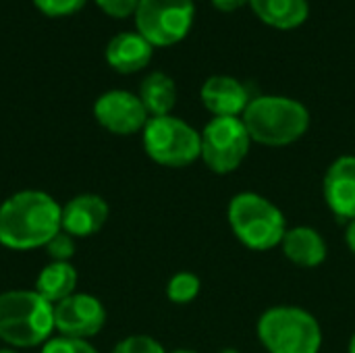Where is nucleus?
I'll list each match as a JSON object with an SVG mask.
<instances>
[{
    "label": "nucleus",
    "mask_w": 355,
    "mask_h": 353,
    "mask_svg": "<svg viewBox=\"0 0 355 353\" xmlns=\"http://www.w3.org/2000/svg\"><path fill=\"white\" fill-rule=\"evenodd\" d=\"M87 0H33L37 10L46 17H69L79 12Z\"/></svg>",
    "instance_id": "nucleus-23"
},
{
    "label": "nucleus",
    "mask_w": 355,
    "mask_h": 353,
    "mask_svg": "<svg viewBox=\"0 0 355 353\" xmlns=\"http://www.w3.org/2000/svg\"><path fill=\"white\" fill-rule=\"evenodd\" d=\"M345 243H347V250L355 256V218L347 223V229H345Z\"/></svg>",
    "instance_id": "nucleus-26"
},
{
    "label": "nucleus",
    "mask_w": 355,
    "mask_h": 353,
    "mask_svg": "<svg viewBox=\"0 0 355 353\" xmlns=\"http://www.w3.org/2000/svg\"><path fill=\"white\" fill-rule=\"evenodd\" d=\"M202 289V281L198 279V275L181 270L177 275H173L166 283V298L168 302L177 304V306H185L191 304Z\"/></svg>",
    "instance_id": "nucleus-19"
},
{
    "label": "nucleus",
    "mask_w": 355,
    "mask_h": 353,
    "mask_svg": "<svg viewBox=\"0 0 355 353\" xmlns=\"http://www.w3.org/2000/svg\"><path fill=\"white\" fill-rule=\"evenodd\" d=\"M94 117L100 127L114 135L139 133L150 121L139 96L127 89H110L102 94L94 104Z\"/></svg>",
    "instance_id": "nucleus-10"
},
{
    "label": "nucleus",
    "mask_w": 355,
    "mask_h": 353,
    "mask_svg": "<svg viewBox=\"0 0 355 353\" xmlns=\"http://www.w3.org/2000/svg\"><path fill=\"white\" fill-rule=\"evenodd\" d=\"M141 141L146 154L168 169H185L202 156L200 131L173 114L150 117L141 131Z\"/></svg>",
    "instance_id": "nucleus-6"
},
{
    "label": "nucleus",
    "mask_w": 355,
    "mask_h": 353,
    "mask_svg": "<svg viewBox=\"0 0 355 353\" xmlns=\"http://www.w3.org/2000/svg\"><path fill=\"white\" fill-rule=\"evenodd\" d=\"M54 331V306L31 289L0 293V341L12 350L44 345Z\"/></svg>",
    "instance_id": "nucleus-3"
},
{
    "label": "nucleus",
    "mask_w": 355,
    "mask_h": 353,
    "mask_svg": "<svg viewBox=\"0 0 355 353\" xmlns=\"http://www.w3.org/2000/svg\"><path fill=\"white\" fill-rule=\"evenodd\" d=\"M171 353H198V352H193V350H175V352H171Z\"/></svg>",
    "instance_id": "nucleus-30"
},
{
    "label": "nucleus",
    "mask_w": 355,
    "mask_h": 353,
    "mask_svg": "<svg viewBox=\"0 0 355 353\" xmlns=\"http://www.w3.org/2000/svg\"><path fill=\"white\" fill-rule=\"evenodd\" d=\"M227 221L237 241L254 252H268L281 246L289 229L283 210L254 191H241L231 198Z\"/></svg>",
    "instance_id": "nucleus-4"
},
{
    "label": "nucleus",
    "mask_w": 355,
    "mask_h": 353,
    "mask_svg": "<svg viewBox=\"0 0 355 353\" xmlns=\"http://www.w3.org/2000/svg\"><path fill=\"white\" fill-rule=\"evenodd\" d=\"M154 46L137 31L116 33L106 46V62L119 73H137L152 60Z\"/></svg>",
    "instance_id": "nucleus-14"
},
{
    "label": "nucleus",
    "mask_w": 355,
    "mask_h": 353,
    "mask_svg": "<svg viewBox=\"0 0 355 353\" xmlns=\"http://www.w3.org/2000/svg\"><path fill=\"white\" fill-rule=\"evenodd\" d=\"M137 96L150 117H166L177 104V85L166 73L154 71L144 77Z\"/></svg>",
    "instance_id": "nucleus-18"
},
{
    "label": "nucleus",
    "mask_w": 355,
    "mask_h": 353,
    "mask_svg": "<svg viewBox=\"0 0 355 353\" xmlns=\"http://www.w3.org/2000/svg\"><path fill=\"white\" fill-rule=\"evenodd\" d=\"M193 17V0H139L135 27L154 48H168L189 33Z\"/></svg>",
    "instance_id": "nucleus-8"
},
{
    "label": "nucleus",
    "mask_w": 355,
    "mask_h": 353,
    "mask_svg": "<svg viewBox=\"0 0 355 353\" xmlns=\"http://www.w3.org/2000/svg\"><path fill=\"white\" fill-rule=\"evenodd\" d=\"M218 353H239L237 350H233V347H225V350H220Z\"/></svg>",
    "instance_id": "nucleus-29"
},
{
    "label": "nucleus",
    "mask_w": 355,
    "mask_h": 353,
    "mask_svg": "<svg viewBox=\"0 0 355 353\" xmlns=\"http://www.w3.org/2000/svg\"><path fill=\"white\" fill-rule=\"evenodd\" d=\"M44 250L52 258V262H69L75 256V237L60 231L44 246Z\"/></svg>",
    "instance_id": "nucleus-22"
},
{
    "label": "nucleus",
    "mask_w": 355,
    "mask_h": 353,
    "mask_svg": "<svg viewBox=\"0 0 355 353\" xmlns=\"http://www.w3.org/2000/svg\"><path fill=\"white\" fill-rule=\"evenodd\" d=\"M0 353H19V352H17V350H12V347H2Z\"/></svg>",
    "instance_id": "nucleus-28"
},
{
    "label": "nucleus",
    "mask_w": 355,
    "mask_h": 353,
    "mask_svg": "<svg viewBox=\"0 0 355 353\" xmlns=\"http://www.w3.org/2000/svg\"><path fill=\"white\" fill-rule=\"evenodd\" d=\"M250 0H212L214 8L216 10H223V12H233L237 8H241L243 4H248Z\"/></svg>",
    "instance_id": "nucleus-25"
},
{
    "label": "nucleus",
    "mask_w": 355,
    "mask_h": 353,
    "mask_svg": "<svg viewBox=\"0 0 355 353\" xmlns=\"http://www.w3.org/2000/svg\"><path fill=\"white\" fill-rule=\"evenodd\" d=\"M106 325L104 304L89 293H73L54 304V331L62 337L89 339Z\"/></svg>",
    "instance_id": "nucleus-9"
},
{
    "label": "nucleus",
    "mask_w": 355,
    "mask_h": 353,
    "mask_svg": "<svg viewBox=\"0 0 355 353\" xmlns=\"http://www.w3.org/2000/svg\"><path fill=\"white\" fill-rule=\"evenodd\" d=\"M77 287V270L71 262H50L35 279V293H40L52 306L73 295Z\"/></svg>",
    "instance_id": "nucleus-17"
},
{
    "label": "nucleus",
    "mask_w": 355,
    "mask_h": 353,
    "mask_svg": "<svg viewBox=\"0 0 355 353\" xmlns=\"http://www.w3.org/2000/svg\"><path fill=\"white\" fill-rule=\"evenodd\" d=\"M62 206L40 189H23L0 206V246L27 252L44 248L60 227Z\"/></svg>",
    "instance_id": "nucleus-1"
},
{
    "label": "nucleus",
    "mask_w": 355,
    "mask_h": 353,
    "mask_svg": "<svg viewBox=\"0 0 355 353\" xmlns=\"http://www.w3.org/2000/svg\"><path fill=\"white\" fill-rule=\"evenodd\" d=\"M202 162L216 175L235 173L250 154L252 137L241 117H212L200 131Z\"/></svg>",
    "instance_id": "nucleus-7"
},
{
    "label": "nucleus",
    "mask_w": 355,
    "mask_h": 353,
    "mask_svg": "<svg viewBox=\"0 0 355 353\" xmlns=\"http://www.w3.org/2000/svg\"><path fill=\"white\" fill-rule=\"evenodd\" d=\"M250 6L262 23L283 31L300 27L310 15L308 0H250Z\"/></svg>",
    "instance_id": "nucleus-16"
},
{
    "label": "nucleus",
    "mask_w": 355,
    "mask_h": 353,
    "mask_svg": "<svg viewBox=\"0 0 355 353\" xmlns=\"http://www.w3.org/2000/svg\"><path fill=\"white\" fill-rule=\"evenodd\" d=\"M40 353H98V350L85 341V339H73V337H50Z\"/></svg>",
    "instance_id": "nucleus-20"
},
{
    "label": "nucleus",
    "mask_w": 355,
    "mask_h": 353,
    "mask_svg": "<svg viewBox=\"0 0 355 353\" xmlns=\"http://www.w3.org/2000/svg\"><path fill=\"white\" fill-rule=\"evenodd\" d=\"M322 196L339 221L355 218V156L343 154L331 162L322 179Z\"/></svg>",
    "instance_id": "nucleus-11"
},
{
    "label": "nucleus",
    "mask_w": 355,
    "mask_h": 353,
    "mask_svg": "<svg viewBox=\"0 0 355 353\" xmlns=\"http://www.w3.org/2000/svg\"><path fill=\"white\" fill-rule=\"evenodd\" d=\"M96 4H98L108 17L125 19V17L135 15L139 0H96Z\"/></svg>",
    "instance_id": "nucleus-24"
},
{
    "label": "nucleus",
    "mask_w": 355,
    "mask_h": 353,
    "mask_svg": "<svg viewBox=\"0 0 355 353\" xmlns=\"http://www.w3.org/2000/svg\"><path fill=\"white\" fill-rule=\"evenodd\" d=\"M200 98L212 117H241L252 100L248 87L231 75H212L206 79Z\"/></svg>",
    "instance_id": "nucleus-13"
},
{
    "label": "nucleus",
    "mask_w": 355,
    "mask_h": 353,
    "mask_svg": "<svg viewBox=\"0 0 355 353\" xmlns=\"http://www.w3.org/2000/svg\"><path fill=\"white\" fill-rule=\"evenodd\" d=\"M347 353H355V333L349 337V343H347Z\"/></svg>",
    "instance_id": "nucleus-27"
},
{
    "label": "nucleus",
    "mask_w": 355,
    "mask_h": 353,
    "mask_svg": "<svg viewBox=\"0 0 355 353\" xmlns=\"http://www.w3.org/2000/svg\"><path fill=\"white\" fill-rule=\"evenodd\" d=\"M110 353H166L164 347L150 335H129L121 339Z\"/></svg>",
    "instance_id": "nucleus-21"
},
{
    "label": "nucleus",
    "mask_w": 355,
    "mask_h": 353,
    "mask_svg": "<svg viewBox=\"0 0 355 353\" xmlns=\"http://www.w3.org/2000/svg\"><path fill=\"white\" fill-rule=\"evenodd\" d=\"M108 204L96 193H81L62 206L60 227L71 237H92L108 221Z\"/></svg>",
    "instance_id": "nucleus-12"
},
{
    "label": "nucleus",
    "mask_w": 355,
    "mask_h": 353,
    "mask_svg": "<svg viewBox=\"0 0 355 353\" xmlns=\"http://www.w3.org/2000/svg\"><path fill=\"white\" fill-rule=\"evenodd\" d=\"M258 339L268 353H318L322 327L300 306H272L256 325Z\"/></svg>",
    "instance_id": "nucleus-5"
},
{
    "label": "nucleus",
    "mask_w": 355,
    "mask_h": 353,
    "mask_svg": "<svg viewBox=\"0 0 355 353\" xmlns=\"http://www.w3.org/2000/svg\"><path fill=\"white\" fill-rule=\"evenodd\" d=\"M283 256L300 268H316L327 260L329 248L324 237L314 227H291L281 241Z\"/></svg>",
    "instance_id": "nucleus-15"
},
{
    "label": "nucleus",
    "mask_w": 355,
    "mask_h": 353,
    "mask_svg": "<svg viewBox=\"0 0 355 353\" xmlns=\"http://www.w3.org/2000/svg\"><path fill=\"white\" fill-rule=\"evenodd\" d=\"M241 121L252 141L268 148H285L300 141L310 129V110L287 96H256Z\"/></svg>",
    "instance_id": "nucleus-2"
}]
</instances>
